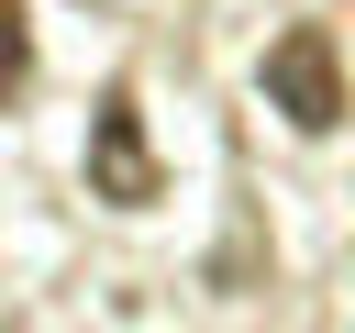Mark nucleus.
Segmentation results:
<instances>
[{"label": "nucleus", "mask_w": 355, "mask_h": 333, "mask_svg": "<svg viewBox=\"0 0 355 333\" xmlns=\"http://www.w3.org/2000/svg\"><path fill=\"white\" fill-rule=\"evenodd\" d=\"M255 78H266V111H288L300 133H333V122H344V56H333L322 22H288Z\"/></svg>", "instance_id": "1"}, {"label": "nucleus", "mask_w": 355, "mask_h": 333, "mask_svg": "<svg viewBox=\"0 0 355 333\" xmlns=\"http://www.w3.org/2000/svg\"><path fill=\"white\" fill-rule=\"evenodd\" d=\"M166 189V166H155V144H144V111H133V89H100V111H89V200H111V211H144Z\"/></svg>", "instance_id": "2"}, {"label": "nucleus", "mask_w": 355, "mask_h": 333, "mask_svg": "<svg viewBox=\"0 0 355 333\" xmlns=\"http://www.w3.org/2000/svg\"><path fill=\"white\" fill-rule=\"evenodd\" d=\"M33 89V11H11V100Z\"/></svg>", "instance_id": "3"}]
</instances>
